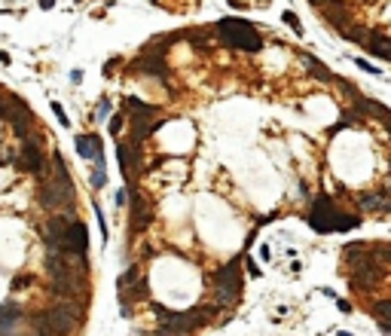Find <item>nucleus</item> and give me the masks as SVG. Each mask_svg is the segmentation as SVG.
I'll list each match as a JSON object with an SVG mask.
<instances>
[{"label":"nucleus","instance_id":"obj_1","mask_svg":"<svg viewBox=\"0 0 391 336\" xmlns=\"http://www.w3.org/2000/svg\"><path fill=\"white\" fill-rule=\"evenodd\" d=\"M86 318V303L80 299H61V303L49 306L40 315H31V324L43 336H70Z\"/></svg>","mask_w":391,"mask_h":336},{"label":"nucleus","instance_id":"obj_2","mask_svg":"<svg viewBox=\"0 0 391 336\" xmlns=\"http://www.w3.org/2000/svg\"><path fill=\"white\" fill-rule=\"evenodd\" d=\"M244 290V275H242V263L229 260L220 269L211 272V296L208 303L217 312H233V306L239 303V296Z\"/></svg>","mask_w":391,"mask_h":336},{"label":"nucleus","instance_id":"obj_3","mask_svg":"<svg viewBox=\"0 0 391 336\" xmlns=\"http://www.w3.org/2000/svg\"><path fill=\"white\" fill-rule=\"evenodd\" d=\"M217 34H220V40L226 46H233V49H242V52H260L263 49L260 34L247 22H242V19H220L217 22Z\"/></svg>","mask_w":391,"mask_h":336},{"label":"nucleus","instance_id":"obj_4","mask_svg":"<svg viewBox=\"0 0 391 336\" xmlns=\"http://www.w3.org/2000/svg\"><path fill=\"white\" fill-rule=\"evenodd\" d=\"M306 220H309V226L315 229V233H336V223L342 220V211L336 208V202L327 196V192H318Z\"/></svg>","mask_w":391,"mask_h":336},{"label":"nucleus","instance_id":"obj_5","mask_svg":"<svg viewBox=\"0 0 391 336\" xmlns=\"http://www.w3.org/2000/svg\"><path fill=\"white\" fill-rule=\"evenodd\" d=\"M37 199L46 211H61L74 205V184L70 181H58V178H49L40 184L37 190Z\"/></svg>","mask_w":391,"mask_h":336},{"label":"nucleus","instance_id":"obj_6","mask_svg":"<svg viewBox=\"0 0 391 336\" xmlns=\"http://www.w3.org/2000/svg\"><path fill=\"white\" fill-rule=\"evenodd\" d=\"M358 208L364 214H379V217H388L391 214V190H370L358 199Z\"/></svg>","mask_w":391,"mask_h":336},{"label":"nucleus","instance_id":"obj_7","mask_svg":"<svg viewBox=\"0 0 391 336\" xmlns=\"http://www.w3.org/2000/svg\"><path fill=\"white\" fill-rule=\"evenodd\" d=\"M129 199H132V233H144V229L153 223V208L150 202L141 196L138 190L129 187Z\"/></svg>","mask_w":391,"mask_h":336},{"label":"nucleus","instance_id":"obj_8","mask_svg":"<svg viewBox=\"0 0 391 336\" xmlns=\"http://www.w3.org/2000/svg\"><path fill=\"white\" fill-rule=\"evenodd\" d=\"M61 247H64V251H70V254H77V257H86L89 254V229H86L83 220H74V223L67 226Z\"/></svg>","mask_w":391,"mask_h":336},{"label":"nucleus","instance_id":"obj_9","mask_svg":"<svg viewBox=\"0 0 391 336\" xmlns=\"http://www.w3.org/2000/svg\"><path fill=\"white\" fill-rule=\"evenodd\" d=\"M135 74H147V77H159L162 83H168V64L159 55H144L135 61Z\"/></svg>","mask_w":391,"mask_h":336},{"label":"nucleus","instance_id":"obj_10","mask_svg":"<svg viewBox=\"0 0 391 336\" xmlns=\"http://www.w3.org/2000/svg\"><path fill=\"white\" fill-rule=\"evenodd\" d=\"M364 49L370 52L373 58H385V61H391V37H385V34H379V31H370V34H367Z\"/></svg>","mask_w":391,"mask_h":336},{"label":"nucleus","instance_id":"obj_11","mask_svg":"<svg viewBox=\"0 0 391 336\" xmlns=\"http://www.w3.org/2000/svg\"><path fill=\"white\" fill-rule=\"evenodd\" d=\"M77 153H80L83 159H92L95 165H101V162H104L101 141H98L95 135H80V138H77Z\"/></svg>","mask_w":391,"mask_h":336},{"label":"nucleus","instance_id":"obj_12","mask_svg":"<svg viewBox=\"0 0 391 336\" xmlns=\"http://www.w3.org/2000/svg\"><path fill=\"white\" fill-rule=\"evenodd\" d=\"M126 110H132V122H150L156 119V107L144 104L141 98H126Z\"/></svg>","mask_w":391,"mask_h":336},{"label":"nucleus","instance_id":"obj_13","mask_svg":"<svg viewBox=\"0 0 391 336\" xmlns=\"http://www.w3.org/2000/svg\"><path fill=\"white\" fill-rule=\"evenodd\" d=\"M379 272L382 269H358V272H351V288L373 290V288L379 285Z\"/></svg>","mask_w":391,"mask_h":336},{"label":"nucleus","instance_id":"obj_14","mask_svg":"<svg viewBox=\"0 0 391 336\" xmlns=\"http://www.w3.org/2000/svg\"><path fill=\"white\" fill-rule=\"evenodd\" d=\"M324 15H327V25H333L336 31H340L342 25H348V9H345V3H340V0L327 3L324 6Z\"/></svg>","mask_w":391,"mask_h":336},{"label":"nucleus","instance_id":"obj_15","mask_svg":"<svg viewBox=\"0 0 391 336\" xmlns=\"http://www.w3.org/2000/svg\"><path fill=\"white\" fill-rule=\"evenodd\" d=\"M162 119H150V122H132V147H141L144 141L153 135V129H159Z\"/></svg>","mask_w":391,"mask_h":336},{"label":"nucleus","instance_id":"obj_16","mask_svg":"<svg viewBox=\"0 0 391 336\" xmlns=\"http://www.w3.org/2000/svg\"><path fill=\"white\" fill-rule=\"evenodd\" d=\"M19 321H22V309L19 306H12V303L0 306V336H3L6 330H12V324H19Z\"/></svg>","mask_w":391,"mask_h":336},{"label":"nucleus","instance_id":"obj_17","mask_svg":"<svg viewBox=\"0 0 391 336\" xmlns=\"http://www.w3.org/2000/svg\"><path fill=\"white\" fill-rule=\"evenodd\" d=\"M303 64H306V70L315 77V80H321V83H333V74L330 70H324V64L318 61V58H312V55H303Z\"/></svg>","mask_w":391,"mask_h":336},{"label":"nucleus","instance_id":"obj_18","mask_svg":"<svg viewBox=\"0 0 391 336\" xmlns=\"http://www.w3.org/2000/svg\"><path fill=\"white\" fill-rule=\"evenodd\" d=\"M31 129H34V116H31V113L12 119V135L19 138V141H28V138H31Z\"/></svg>","mask_w":391,"mask_h":336},{"label":"nucleus","instance_id":"obj_19","mask_svg":"<svg viewBox=\"0 0 391 336\" xmlns=\"http://www.w3.org/2000/svg\"><path fill=\"white\" fill-rule=\"evenodd\" d=\"M340 34H342L348 43H361V46H364V40H367V34H370V31H364L361 25H351V22H348V25L340 28Z\"/></svg>","mask_w":391,"mask_h":336},{"label":"nucleus","instance_id":"obj_20","mask_svg":"<svg viewBox=\"0 0 391 336\" xmlns=\"http://www.w3.org/2000/svg\"><path fill=\"white\" fill-rule=\"evenodd\" d=\"M370 257L379 263V266H385V263H391V244L379 241V244H370Z\"/></svg>","mask_w":391,"mask_h":336},{"label":"nucleus","instance_id":"obj_21","mask_svg":"<svg viewBox=\"0 0 391 336\" xmlns=\"http://www.w3.org/2000/svg\"><path fill=\"white\" fill-rule=\"evenodd\" d=\"M373 318L391 324V299H376V303H373Z\"/></svg>","mask_w":391,"mask_h":336},{"label":"nucleus","instance_id":"obj_22","mask_svg":"<svg viewBox=\"0 0 391 336\" xmlns=\"http://www.w3.org/2000/svg\"><path fill=\"white\" fill-rule=\"evenodd\" d=\"M281 19H284V25H288V28H291L293 34H296V37H303V25H299V19H296V12H291V9H288V12H284V15H281Z\"/></svg>","mask_w":391,"mask_h":336},{"label":"nucleus","instance_id":"obj_23","mask_svg":"<svg viewBox=\"0 0 391 336\" xmlns=\"http://www.w3.org/2000/svg\"><path fill=\"white\" fill-rule=\"evenodd\" d=\"M28 285H34V275H31V272H22V275L12 278V290H25Z\"/></svg>","mask_w":391,"mask_h":336},{"label":"nucleus","instance_id":"obj_24","mask_svg":"<svg viewBox=\"0 0 391 336\" xmlns=\"http://www.w3.org/2000/svg\"><path fill=\"white\" fill-rule=\"evenodd\" d=\"M52 113L58 116V122H61V126H70V119H67V113H64V107H61L58 101H52Z\"/></svg>","mask_w":391,"mask_h":336},{"label":"nucleus","instance_id":"obj_25","mask_svg":"<svg viewBox=\"0 0 391 336\" xmlns=\"http://www.w3.org/2000/svg\"><path fill=\"white\" fill-rule=\"evenodd\" d=\"M119 132H122V113L110 119V135H119Z\"/></svg>","mask_w":391,"mask_h":336},{"label":"nucleus","instance_id":"obj_26","mask_svg":"<svg viewBox=\"0 0 391 336\" xmlns=\"http://www.w3.org/2000/svg\"><path fill=\"white\" fill-rule=\"evenodd\" d=\"M354 67H364V70H370V74H376L379 67H373L370 61H364V58H354Z\"/></svg>","mask_w":391,"mask_h":336},{"label":"nucleus","instance_id":"obj_27","mask_svg":"<svg viewBox=\"0 0 391 336\" xmlns=\"http://www.w3.org/2000/svg\"><path fill=\"white\" fill-rule=\"evenodd\" d=\"M244 263H247V272H251V275H260V269H257V263H254L251 257H244Z\"/></svg>","mask_w":391,"mask_h":336},{"label":"nucleus","instance_id":"obj_28","mask_svg":"<svg viewBox=\"0 0 391 336\" xmlns=\"http://www.w3.org/2000/svg\"><path fill=\"white\" fill-rule=\"evenodd\" d=\"M126 199H129V192L119 190V192H116V205H126Z\"/></svg>","mask_w":391,"mask_h":336},{"label":"nucleus","instance_id":"obj_29","mask_svg":"<svg viewBox=\"0 0 391 336\" xmlns=\"http://www.w3.org/2000/svg\"><path fill=\"white\" fill-rule=\"evenodd\" d=\"M309 3H315V6H321V9H324L327 3H333V0H309Z\"/></svg>","mask_w":391,"mask_h":336},{"label":"nucleus","instance_id":"obj_30","mask_svg":"<svg viewBox=\"0 0 391 336\" xmlns=\"http://www.w3.org/2000/svg\"><path fill=\"white\" fill-rule=\"evenodd\" d=\"M40 6L43 9H52V6H55V0H40Z\"/></svg>","mask_w":391,"mask_h":336},{"label":"nucleus","instance_id":"obj_31","mask_svg":"<svg viewBox=\"0 0 391 336\" xmlns=\"http://www.w3.org/2000/svg\"><path fill=\"white\" fill-rule=\"evenodd\" d=\"M336 336H351V333H348V330H340V333H336Z\"/></svg>","mask_w":391,"mask_h":336},{"label":"nucleus","instance_id":"obj_32","mask_svg":"<svg viewBox=\"0 0 391 336\" xmlns=\"http://www.w3.org/2000/svg\"><path fill=\"white\" fill-rule=\"evenodd\" d=\"M385 129H388V132H391V119H388V122H385Z\"/></svg>","mask_w":391,"mask_h":336}]
</instances>
